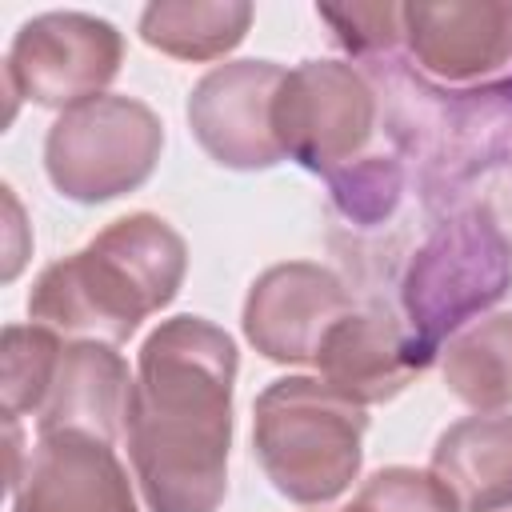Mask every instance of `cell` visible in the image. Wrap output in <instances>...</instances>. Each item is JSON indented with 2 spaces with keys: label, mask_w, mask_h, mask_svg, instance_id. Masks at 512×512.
I'll list each match as a JSON object with an SVG mask.
<instances>
[{
  "label": "cell",
  "mask_w": 512,
  "mask_h": 512,
  "mask_svg": "<svg viewBox=\"0 0 512 512\" xmlns=\"http://www.w3.org/2000/svg\"><path fill=\"white\" fill-rule=\"evenodd\" d=\"M236 344L204 316L160 320L136 356L128 456L148 512H216L228 492Z\"/></svg>",
  "instance_id": "6da1fadb"
},
{
  "label": "cell",
  "mask_w": 512,
  "mask_h": 512,
  "mask_svg": "<svg viewBox=\"0 0 512 512\" xmlns=\"http://www.w3.org/2000/svg\"><path fill=\"white\" fill-rule=\"evenodd\" d=\"M184 272V236L152 212H128L32 280L28 320L56 336L124 344L176 300Z\"/></svg>",
  "instance_id": "7a4b0ae2"
},
{
  "label": "cell",
  "mask_w": 512,
  "mask_h": 512,
  "mask_svg": "<svg viewBox=\"0 0 512 512\" xmlns=\"http://www.w3.org/2000/svg\"><path fill=\"white\" fill-rule=\"evenodd\" d=\"M364 76L380 88L384 128L412 160L428 204L456 196L476 176L512 160V72L488 84L448 88L396 56H380L368 60Z\"/></svg>",
  "instance_id": "3957f363"
},
{
  "label": "cell",
  "mask_w": 512,
  "mask_h": 512,
  "mask_svg": "<svg viewBox=\"0 0 512 512\" xmlns=\"http://www.w3.org/2000/svg\"><path fill=\"white\" fill-rule=\"evenodd\" d=\"M368 416L320 376H280L252 404V452L292 504H332L360 476Z\"/></svg>",
  "instance_id": "277c9868"
},
{
  "label": "cell",
  "mask_w": 512,
  "mask_h": 512,
  "mask_svg": "<svg viewBox=\"0 0 512 512\" xmlns=\"http://www.w3.org/2000/svg\"><path fill=\"white\" fill-rule=\"evenodd\" d=\"M512 292V240L488 204L444 216L400 276L404 328L436 360L444 340Z\"/></svg>",
  "instance_id": "5b68a950"
},
{
  "label": "cell",
  "mask_w": 512,
  "mask_h": 512,
  "mask_svg": "<svg viewBox=\"0 0 512 512\" xmlns=\"http://www.w3.org/2000/svg\"><path fill=\"white\" fill-rule=\"evenodd\" d=\"M164 148L160 116L132 96H96L60 112L44 136V172L76 204L136 192Z\"/></svg>",
  "instance_id": "8992f818"
},
{
  "label": "cell",
  "mask_w": 512,
  "mask_h": 512,
  "mask_svg": "<svg viewBox=\"0 0 512 512\" xmlns=\"http://www.w3.org/2000/svg\"><path fill=\"white\" fill-rule=\"evenodd\" d=\"M376 116L380 96L372 80L344 60L296 64L272 100V132L284 156L324 180L364 156Z\"/></svg>",
  "instance_id": "52a82bcc"
},
{
  "label": "cell",
  "mask_w": 512,
  "mask_h": 512,
  "mask_svg": "<svg viewBox=\"0 0 512 512\" xmlns=\"http://www.w3.org/2000/svg\"><path fill=\"white\" fill-rule=\"evenodd\" d=\"M124 64V36L92 12H40L12 36L8 92L40 108H76L96 100Z\"/></svg>",
  "instance_id": "ba28073f"
},
{
  "label": "cell",
  "mask_w": 512,
  "mask_h": 512,
  "mask_svg": "<svg viewBox=\"0 0 512 512\" xmlns=\"http://www.w3.org/2000/svg\"><path fill=\"white\" fill-rule=\"evenodd\" d=\"M352 312L344 280L312 260L264 268L244 300V340L272 364H316L324 336Z\"/></svg>",
  "instance_id": "9c48e42d"
},
{
  "label": "cell",
  "mask_w": 512,
  "mask_h": 512,
  "mask_svg": "<svg viewBox=\"0 0 512 512\" xmlns=\"http://www.w3.org/2000/svg\"><path fill=\"white\" fill-rule=\"evenodd\" d=\"M280 80L284 68L272 60H228L196 80L188 96V128L220 168L256 172L284 160L272 132Z\"/></svg>",
  "instance_id": "30bf717a"
},
{
  "label": "cell",
  "mask_w": 512,
  "mask_h": 512,
  "mask_svg": "<svg viewBox=\"0 0 512 512\" xmlns=\"http://www.w3.org/2000/svg\"><path fill=\"white\" fill-rule=\"evenodd\" d=\"M404 44L416 68L448 88L488 84L512 72V4L448 0L400 4Z\"/></svg>",
  "instance_id": "8fae6325"
},
{
  "label": "cell",
  "mask_w": 512,
  "mask_h": 512,
  "mask_svg": "<svg viewBox=\"0 0 512 512\" xmlns=\"http://www.w3.org/2000/svg\"><path fill=\"white\" fill-rule=\"evenodd\" d=\"M8 488L12 512H140L116 448L84 432L36 436Z\"/></svg>",
  "instance_id": "7c38bea8"
},
{
  "label": "cell",
  "mask_w": 512,
  "mask_h": 512,
  "mask_svg": "<svg viewBox=\"0 0 512 512\" xmlns=\"http://www.w3.org/2000/svg\"><path fill=\"white\" fill-rule=\"evenodd\" d=\"M428 364L432 360L416 348L408 328L384 312H348L324 336L316 356L320 380L360 408L396 400Z\"/></svg>",
  "instance_id": "4fadbf2b"
},
{
  "label": "cell",
  "mask_w": 512,
  "mask_h": 512,
  "mask_svg": "<svg viewBox=\"0 0 512 512\" xmlns=\"http://www.w3.org/2000/svg\"><path fill=\"white\" fill-rule=\"evenodd\" d=\"M132 376L116 344L72 340L60 348L52 384L36 412V436L44 432H84L116 444L128 424Z\"/></svg>",
  "instance_id": "5bb4252c"
},
{
  "label": "cell",
  "mask_w": 512,
  "mask_h": 512,
  "mask_svg": "<svg viewBox=\"0 0 512 512\" xmlns=\"http://www.w3.org/2000/svg\"><path fill=\"white\" fill-rule=\"evenodd\" d=\"M432 472L460 512L512 508V412H476L448 424L432 448Z\"/></svg>",
  "instance_id": "9a60e30c"
},
{
  "label": "cell",
  "mask_w": 512,
  "mask_h": 512,
  "mask_svg": "<svg viewBox=\"0 0 512 512\" xmlns=\"http://www.w3.org/2000/svg\"><path fill=\"white\" fill-rule=\"evenodd\" d=\"M252 24L248 0H156L140 12V40L172 60H220Z\"/></svg>",
  "instance_id": "2e32d148"
},
{
  "label": "cell",
  "mask_w": 512,
  "mask_h": 512,
  "mask_svg": "<svg viewBox=\"0 0 512 512\" xmlns=\"http://www.w3.org/2000/svg\"><path fill=\"white\" fill-rule=\"evenodd\" d=\"M440 352L444 384L460 404L476 412L512 408V312L468 324Z\"/></svg>",
  "instance_id": "e0dca14e"
},
{
  "label": "cell",
  "mask_w": 512,
  "mask_h": 512,
  "mask_svg": "<svg viewBox=\"0 0 512 512\" xmlns=\"http://www.w3.org/2000/svg\"><path fill=\"white\" fill-rule=\"evenodd\" d=\"M60 336L40 324H8L4 328V416L16 424L20 416H36L44 392L52 384L60 360Z\"/></svg>",
  "instance_id": "ac0fdd59"
},
{
  "label": "cell",
  "mask_w": 512,
  "mask_h": 512,
  "mask_svg": "<svg viewBox=\"0 0 512 512\" xmlns=\"http://www.w3.org/2000/svg\"><path fill=\"white\" fill-rule=\"evenodd\" d=\"M328 188H332V204L340 208L344 220L372 228L396 212V204L404 196V164L396 156L368 152L356 164L328 176Z\"/></svg>",
  "instance_id": "d6986e66"
},
{
  "label": "cell",
  "mask_w": 512,
  "mask_h": 512,
  "mask_svg": "<svg viewBox=\"0 0 512 512\" xmlns=\"http://www.w3.org/2000/svg\"><path fill=\"white\" fill-rule=\"evenodd\" d=\"M344 512H460V504L436 472L392 464L372 472Z\"/></svg>",
  "instance_id": "ffe728a7"
},
{
  "label": "cell",
  "mask_w": 512,
  "mask_h": 512,
  "mask_svg": "<svg viewBox=\"0 0 512 512\" xmlns=\"http://www.w3.org/2000/svg\"><path fill=\"white\" fill-rule=\"evenodd\" d=\"M316 16L332 28L336 44L356 60L392 56V48L404 40L400 4H320Z\"/></svg>",
  "instance_id": "44dd1931"
}]
</instances>
